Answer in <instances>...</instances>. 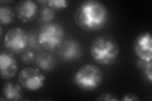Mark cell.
I'll list each match as a JSON object with an SVG mask.
<instances>
[{"mask_svg":"<svg viewBox=\"0 0 152 101\" xmlns=\"http://www.w3.org/2000/svg\"><path fill=\"white\" fill-rule=\"evenodd\" d=\"M108 12L104 4L96 0L83 2L74 13V21L80 29L87 32L99 31L105 26Z\"/></svg>","mask_w":152,"mask_h":101,"instance_id":"1","label":"cell"},{"mask_svg":"<svg viewBox=\"0 0 152 101\" xmlns=\"http://www.w3.org/2000/svg\"><path fill=\"white\" fill-rule=\"evenodd\" d=\"M90 54L96 63L107 66L112 64L119 54V46L114 38L103 35L95 38L89 48Z\"/></svg>","mask_w":152,"mask_h":101,"instance_id":"2","label":"cell"},{"mask_svg":"<svg viewBox=\"0 0 152 101\" xmlns=\"http://www.w3.org/2000/svg\"><path fill=\"white\" fill-rule=\"evenodd\" d=\"M103 73L98 66L92 64L84 65L74 75V81L79 89L84 91H93L102 83Z\"/></svg>","mask_w":152,"mask_h":101,"instance_id":"3","label":"cell"},{"mask_svg":"<svg viewBox=\"0 0 152 101\" xmlns=\"http://www.w3.org/2000/svg\"><path fill=\"white\" fill-rule=\"evenodd\" d=\"M64 39V28L57 23H46L38 31V44L46 50L53 51L58 48Z\"/></svg>","mask_w":152,"mask_h":101,"instance_id":"4","label":"cell"},{"mask_svg":"<svg viewBox=\"0 0 152 101\" xmlns=\"http://www.w3.org/2000/svg\"><path fill=\"white\" fill-rule=\"evenodd\" d=\"M27 32L20 27L10 29L3 39V45L6 49L13 54H19L26 51L28 44Z\"/></svg>","mask_w":152,"mask_h":101,"instance_id":"5","label":"cell"},{"mask_svg":"<svg viewBox=\"0 0 152 101\" xmlns=\"http://www.w3.org/2000/svg\"><path fill=\"white\" fill-rule=\"evenodd\" d=\"M45 76L39 69L26 67L18 74V80L23 88L29 91H37L45 84Z\"/></svg>","mask_w":152,"mask_h":101,"instance_id":"6","label":"cell"},{"mask_svg":"<svg viewBox=\"0 0 152 101\" xmlns=\"http://www.w3.org/2000/svg\"><path fill=\"white\" fill-rule=\"evenodd\" d=\"M134 51L141 61H151L152 39L150 32H142L136 37L134 43Z\"/></svg>","mask_w":152,"mask_h":101,"instance_id":"7","label":"cell"},{"mask_svg":"<svg viewBox=\"0 0 152 101\" xmlns=\"http://www.w3.org/2000/svg\"><path fill=\"white\" fill-rule=\"evenodd\" d=\"M60 57L66 62L77 60L82 55V47L80 43L73 39L63 41L58 47Z\"/></svg>","mask_w":152,"mask_h":101,"instance_id":"8","label":"cell"},{"mask_svg":"<svg viewBox=\"0 0 152 101\" xmlns=\"http://www.w3.org/2000/svg\"><path fill=\"white\" fill-rule=\"evenodd\" d=\"M38 11L37 4L31 0H22L17 4L15 7V13L18 20L26 23L35 20Z\"/></svg>","mask_w":152,"mask_h":101,"instance_id":"9","label":"cell"},{"mask_svg":"<svg viewBox=\"0 0 152 101\" xmlns=\"http://www.w3.org/2000/svg\"><path fill=\"white\" fill-rule=\"evenodd\" d=\"M1 77L3 80L13 78L18 70L17 60L13 53L2 52L0 54Z\"/></svg>","mask_w":152,"mask_h":101,"instance_id":"10","label":"cell"},{"mask_svg":"<svg viewBox=\"0 0 152 101\" xmlns=\"http://www.w3.org/2000/svg\"><path fill=\"white\" fill-rule=\"evenodd\" d=\"M3 95L7 100L18 101L22 99V88L18 84L12 81H7L3 86Z\"/></svg>","mask_w":152,"mask_h":101,"instance_id":"11","label":"cell"},{"mask_svg":"<svg viewBox=\"0 0 152 101\" xmlns=\"http://www.w3.org/2000/svg\"><path fill=\"white\" fill-rule=\"evenodd\" d=\"M36 62L42 70L50 71L55 67V60L53 55L47 52H42L36 57Z\"/></svg>","mask_w":152,"mask_h":101,"instance_id":"12","label":"cell"},{"mask_svg":"<svg viewBox=\"0 0 152 101\" xmlns=\"http://www.w3.org/2000/svg\"><path fill=\"white\" fill-rule=\"evenodd\" d=\"M15 17L13 8L8 5L0 7V23L1 25H8L11 23Z\"/></svg>","mask_w":152,"mask_h":101,"instance_id":"13","label":"cell"},{"mask_svg":"<svg viewBox=\"0 0 152 101\" xmlns=\"http://www.w3.org/2000/svg\"><path fill=\"white\" fill-rule=\"evenodd\" d=\"M55 16L54 9L50 8L49 7H45L42 9L40 13V20L41 22L48 23L53 20Z\"/></svg>","mask_w":152,"mask_h":101,"instance_id":"14","label":"cell"},{"mask_svg":"<svg viewBox=\"0 0 152 101\" xmlns=\"http://www.w3.org/2000/svg\"><path fill=\"white\" fill-rule=\"evenodd\" d=\"M48 6L53 9H61L67 8L69 1L67 0H49L47 1Z\"/></svg>","mask_w":152,"mask_h":101,"instance_id":"15","label":"cell"},{"mask_svg":"<svg viewBox=\"0 0 152 101\" xmlns=\"http://www.w3.org/2000/svg\"><path fill=\"white\" fill-rule=\"evenodd\" d=\"M36 56L34 52L29 50H26L22 52L21 55L22 61L26 64L32 63L36 60Z\"/></svg>","mask_w":152,"mask_h":101,"instance_id":"16","label":"cell"},{"mask_svg":"<svg viewBox=\"0 0 152 101\" xmlns=\"http://www.w3.org/2000/svg\"><path fill=\"white\" fill-rule=\"evenodd\" d=\"M144 65L142 68H143L144 74L146 76L150 82L152 81V62L151 61L149 62H144Z\"/></svg>","mask_w":152,"mask_h":101,"instance_id":"17","label":"cell"},{"mask_svg":"<svg viewBox=\"0 0 152 101\" xmlns=\"http://www.w3.org/2000/svg\"><path fill=\"white\" fill-rule=\"evenodd\" d=\"M97 100H104V101H118L119 100L117 96L110 93H103L99 95Z\"/></svg>","mask_w":152,"mask_h":101,"instance_id":"18","label":"cell"},{"mask_svg":"<svg viewBox=\"0 0 152 101\" xmlns=\"http://www.w3.org/2000/svg\"><path fill=\"white\" fill-rule=\"evenodd\" d=\"M122 100L124 101H138L140 100V98L138 96L135 95L134 94L132 93H128L124 95V97L122 99Z\"/></svg>","mask_w":152,"mask_h":101,"instance_id":"19","label":"cell"}]
</instances>
